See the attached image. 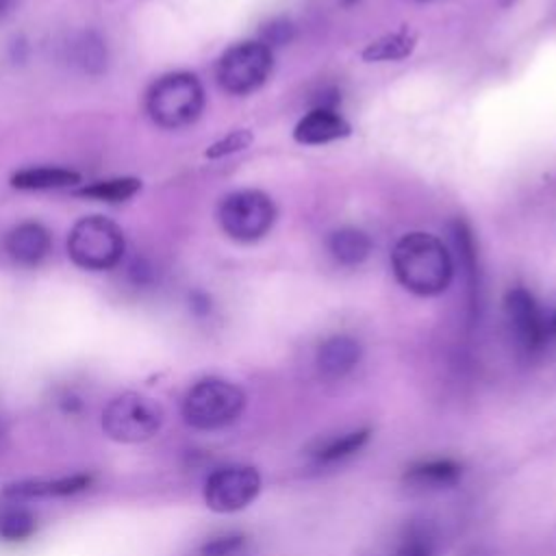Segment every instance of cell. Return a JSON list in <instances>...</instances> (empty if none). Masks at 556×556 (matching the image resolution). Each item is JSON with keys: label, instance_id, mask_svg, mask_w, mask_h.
<instances>
[{"label": "cell", "instance_id": "6da1fadb", "mask_svg": "<svg viewBox=\"0 0 556 556\" xmlns=\"http://www.w3.org/2000/svg\"><path fill=\"white\" fill-rule=\"evenodd\" d=\"M397 282L415 295H439L452 280V256L441 239L430 232L404 235L391 252Z\"/></svg>", "mask_w": 556, "mask_h": 556}, {"label": "cell", "instance_id": "7a4b0ae2", "mask_svg": "<svg viewBox=\"0 0 556 556\" xmlns=\"http://www.w3.org/2000/svg\"><path fill=\"white\" fill-rule=\"evenodd\" d=\"M204 106V89L193 74L161 76L146 96V109L161 128H182L195 122Z\"/></svg>", "mask_w": 556, "mask_h": 556}, {"label": "cell", "instance_id": "3957f363", "mask_svg": "<svg viewBox=\"0 0 556 556\" xmlns=\"http://www.w3.org/2000/svg\"><path fill=\"white\" fill-rule=\"evenodd\" d=\"M245 408V393L222 378L195 382L182 400V417L191 428L219 430L239 419Z\"/></svg>", "mask_w": 556, "mask_h": 556}, {"label": "cell", "instance_id": "277c9868", "mask_svg": "<svg viewBox=\"0 0 556 556\" xmlns=\"http://www.w3.org/2000/svg\"><path fill=\"white\" fill-rule=\"evenodd\" d=\"M67 252L83 269H111L124 254V232L106 217H83L70 232Z\"/></svg>", "mask_w": 556, "mask_h": 556}, {"label": "cell", "instance_id": "5b68a950", "mask_svg": "<svg viewBox=\"0 0 556 556\" xmlns=\"http://www.w3.org/2000/svg\"><path fill=\"white\" fill-rule=\"evenodd\" d=\"M163 424V408L141 393L117 395L102 415L104 432L119 443H143L152 439Z\"/></svg>", "mask_w": 556, "mask_h": 556}, {"label": "cell", "instance_id": "8992f818", "mask_svg": "<svg viewBox=\"0 0 556 556\" xmlns=\"http://www.w3.org/2000/svg\"><path fill=\"white\" fill-rule=\"evenodd\" d=\"M271 50L263 41H239L217 61V83L232 96L256 91L271 74Z\"/></svg>", "mask_w": 556, "mask_h": 556}, {"label": "cell", "instance_id": "52a82bcc", "mask_svg": "<svg viewBox=\"0 0 556 556\" xmlns=\"http://www.w3.org/2000/svg\"><path fill=\"white\" fill-rule=\"evenodd\" d=\"M219 226L237 241H256L269 232L276 208L267 193L258 189H241L228 193L217 211Z\"/></svg>", "mask_w": 556, "mask_h": 556}, {"label": "cell", "instance_id": "ba28073f", "mask_svg": "<svg viewBox=\"0 0 556 556\" xmlns=\"http://www.w3.org/2000/svg\"><path fill=\"white\" fill-rule=\"evenodd\" d=\"M261 491V476L250 465H228L213 471L204 484V502L215 513H237Z\"/></svg>", "mask_w": 556, "mask_h": 556}, {"label": "cell", "instance_id": "9c48e42d", "mask_svg": "<svg viewBox=\"0 0 556 556\" xmlns=\"http://www.w3.org/2000/svg\"><path fill=\"white\" fill-rule=\"evenodd\" d=\"M504 313L517 345L526 354H536L552 341L547 313L536 304L534 295L528 289H510L504 298Z\"/></svg>", "mask_w": 556, "mask_h": 556}, {"label": "cell", "instance_id": "30bf717a", "mask_svg": "<svg viewBox=\"0 0 556 556\" xmlns=\"http://www.w3.org/2000/svg\"><path fill=\"white\" fill-rule=\"evenodd\" d=\"M350 135V124L334 106H313L293 128V137L306 146H321Z\"/></svg>", "mask_w": 556, "mask_h": 556}, {"label": "cell", "instance_id": "8fae6325", "mask_svg": "<svg viewBox=\"0 0 556 556\" xmlns=\"http://www.w3.org/2000/svg\"><path fill=\"white\" fill-rule=\"evenodd\" d=\"M9 256L20 265H37L50 252V232L39 222H22L4 239Z\"/></svg>", "mask_w": 556, "mask_h": 556}, {"label": "cell", "instance_id": "7c38bea8", "mask_svg": "<svg viewBox=\"0 0 556 556\" xmlns=\"http://www.w3.org/2000/svg\"><path fill=\"white\" fill-rule=\"evenodd\" d=\"M361 361V345L348 334L326 339L317 350V369L326 378H343Z\"/></svg>", "mask_w": 556, "mask_h": 556}, {"label": "cell", "instance_id": "4fadbf2b", "mask_svg": "<svg viewBox=\"0 0 556 556\" xmlns=\"http://www.w3.org/2000/svg\"><path fill=\"white\" fill-rule=\"evenodd\" d=\"M463 476V465L452 460V458H437V460H426L408 467L406 471V482L426 486V489H441V486H452L460 480Z\"/></svg>", "mask_w": 556, "mask_h": 556}, {"label": "cell", "instance_id": "5bb4252c", "mask_svg": "<svg viewBox=\"0 0 556 556\" xmlns=\"http://www.w3.org/2000/svg\"><path fill=\"white\" fill-rule=\"evenodd\" d=\"M328 250L337 263L354 267V265H361L369 256L371 241L363 230L345 226V228L334 230L328 237Z\"/></svg>", "mask_w": 556, "mask_h": 556}, {"label": "cell", "instance_id": "9a60e30c", "mask_svg": "<svg viewBox=\"0 0 556 556\" xmlns=\"http://www.w3.org/2000/svg\"><path fill=\"white\" fill-rule=\"evenodd\" d=\"M70 63L87 74H100L106 67V46L93 33H80L67 43Z\"/></svg>", "mask_w": 556, "mask_h": 556}, {"label": "cell", "instance_id": "2e32d148", "mask_svg": "<svg viewBox=\"0 0 556 556\" xmlns=\"http://www.w3.org/2000/svg\"><path fill=\"white\" fill-rule=\"evenodd\" d=\"M89 476H72L59 480H28L11 484L4 493L15 497H50V495H70L83 491L89 484Z\"/></svg>", "mask_w": 556, "mask_h": 556}, {"label": "cell", "instance_id": "e0dca14e", "mask_svg": "<svg viewBox=\"0 0 556 556\" xmlns=\"http://www.w3.org/2000/svg\"><path fill=\"white\" fill-rule=\"evenodd\" d=\"M415 41H417V37L413 30L400 28L395 33L382 35V37L374 39L371 43H367V48L363 50V59L365 61H397L413 52Z\"/></svg>", "mask_w": 556, "mask_h": 556}, {"label": "cell", "instance_id": "ac0fdd59", "mask_svg": "<svg viewBox=\"0 0 556 556\" xmlns=\"http://www.w3.org/2000/svg\"><path fill=\"white\" fill-rule=\"evenodd\" d=\"M78 180L80 176L76 172L63 167H28L13 174L11 185L17 189H59Z\"/></svg>", "mask_w": 556, "mask_h": 556}, {"label": "cell", "instance_id": "d6986e66", "mask_svg": "<svg viewBox=\"0 0 556 556\" xmlns=\"http://www.w3.org/2000/svg\"><path fill=\"white\" fill-rule=\"evenodd\" d=\"M367 441H369V430L367 428L352 430V432H345V434L328 441L326 445H321L315 452V458L319 463H337V460H343V458L352 456L354 452H358Z\"/></svg>", "mask_w": 556, "mask_h": 556}, {"label": "cell", "instance_id": "ffe728a7", "mask_svg": "<svg viewBox=\"0 0 556 556\" xmlns=\"http://www.w3.org/2000/svg\"><path fill=\"white\" fill-rule=\"evenodd\" d=\"M141 189V182L137 178H111V180H98L89 187H83L78 193L85 198H96L104 202H124L130 195H135Z\"/></svg>", "mask_w": 556, "mask_h": 556}, {"label": "cell", "instance_id": "44dd1931", "mask_svg": "<svg viewBox=\"0 0 556 556\" xmlns=\"http://www.w3.org/2000/svg\"><path fill=\"white\" fill-rule=\"evenodd\" d=\"M35 532V517L26 510H7L0 515V536L9 541L28 539Z\"/></svg>", "mask_w": 556, "mask_h": 556}, {"label": "cell", "instance_id": "7402d4cb", "mask_svg": "<svg viewBox=\"0 0 556 556\" xmlns=\"http://www.w3.org/2000/svg\"><path fill=\"white\" fill-rule=\"evenodd\" d=\"M245 547V536L243 534H222L211 541H206L200 549L202 556H239Z\"/></svg>", "mask_w": 556, "mask_h": 556}, {"label": "cell", "instance_id": "603a6c76", "mask_svg": "<svg viewBox=\"0 0 556 556\" xmlns=\"http://www.w3.org/2000/svg\"><path fill=\"white\" fill-rule=\"evenodd\" d=\"M395 556H432V539L428 536V532L413 528L404 536Z\"/></svg>", "mask_w": 556, "mask_h": 556}, {"label": "cell", "instance_id": "cb8c5ba5", "mask_svg": "<svg viewBox=\"0 0 556 556\" xmlns=\"http://www.w3.org/2000/svg\"><path fill=\"white\" fill-rule=\"evenodd\" d=\"M252 141V135L248 130H232L230 135H226L222 141L213 143L206 150V156L215 159V156H224V154H232L237 150H243L248 143Z\"/></svg>", "mask_w": 556, "mask_h": 556}, {"label": "cell", "instance_id": "d4e9b609", "mask_svg": "<svg viewBox=\"0 0 556 556\" xmlns=\"http://www.w3.org/2000/svg\"><path fill=\"white\" fill-rule=\"evenodd\" d=\"M9 7V0H0V15L4 13V9Z\"/></svg>", "mask_w": 556, "mask_h": 556}]
</instances>
